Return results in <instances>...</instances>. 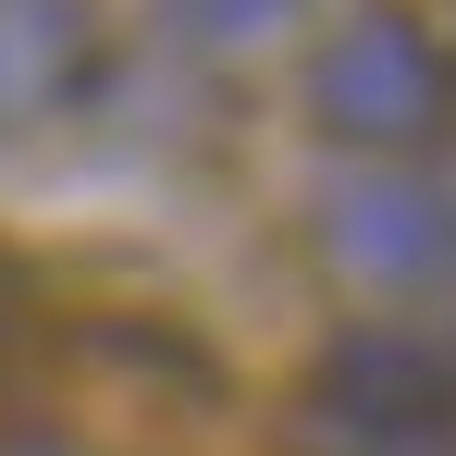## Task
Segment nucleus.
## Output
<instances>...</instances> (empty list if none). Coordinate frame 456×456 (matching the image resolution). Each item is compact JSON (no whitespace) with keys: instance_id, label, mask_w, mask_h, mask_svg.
<instances>
[{"instance_id":"obj_1","label":"nucleus","mask_w":456,"mask_h":456,"mask_svg":"<svg viewBox=\"0 0 456 456\" xmlns=\"http://www.w3.org/2000/svg\"><path fill=\"white\" fill-rule=\"evenodd\" d=\"M308 111H321V136H346V149H432L456 124V62H444L432 25L358 12V25H333V50H321V75H308Z\"/></svg>"},{"instance_id":"obj_2","label":"nucleus","mask_w":456,"mask_h":456,"mask_svg":"<svg viewBox=\"0 0 456 456\" xmlns=\"http://www.w3.org/2000/svg\"><path fill=\"white\" fill-rule=\"evenodd\" d=\"M321 456H456V370L407 333H346L308 382Z\"/></svg>"},{"instance_id":"obj_3","label":"nucleus","mask_w":456,"mask_h":456,"mask_svg":"<svg viewBox=\"0 0 456 456\" xmlns=\"http://www.w3.org/2000/svg\"><path fill=\"white\" fill-rule=\"evenodd\" d=\"M321 247L358 284L419 297V284L456 272V185H432V173H346V185H321Z\"/></svg>"},{"instance_id":"obj_4","label":"nucleus","mask_w":456,"mask_h":456,"mask_svg":"<svg viewBox=\"0 0 456 456\" xmlns=\"http://www.w3.org/2000/svg\"><path fill=\"white\" fill-rule=\"evenodd\" d=\"M86 99V0H0V149L50 136Z\"/></svg>"},{"instance_id":"obj_5","label":"nucleus","mask_w":456,"mask_h":456,"mask_svg":"<svg viewBox=\"0 0 456 456\" xmlns=\"http://www.w3.org/2000/svg\"><path fill=\"white\" fill-rule=\"evenodd\" d=\"M160 12H173L198 50H259V37H284V25H297L308 0H160Z\"/></svg>"},{"instance_id":"obj_6","label":"nucleus","mask_w":456,"mask_h":456,"mask_svg":"<svg viewBox=\"0 0 456 456\" xmlns=\"http://www.w3.org/2000/svg\"><path fill=\"white\" fill-rule=\"evenodd\" d=\"M0 456H86V444H62V432H12Z\"/></svg>"},{"instance_id":"obj_7","label":"nucleus","mask_w":456,"mask_h":456,"mask_svg":"<svg viewBox=\"0 0 456 456\" xmlns=\"http://www.w3.org/2000/svg\"><path fill=\"white\" fill-rule=\"evenodd\" d=\"M0 321H12V272H0Z\"/></svg>"}]
</instances>
